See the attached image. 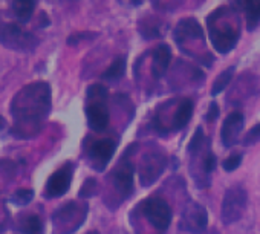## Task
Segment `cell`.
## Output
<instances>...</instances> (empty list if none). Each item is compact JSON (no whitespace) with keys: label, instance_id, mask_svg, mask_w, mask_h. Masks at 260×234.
I'll return each mask as SVG.
<instances>
[{"label":"cell","instance_id":"1","mask_svg":"<svg viewBox=\"0 0 260 234\" xmlns=\"http://www.w3.org/2000/svg\"><path fill=\"white\" fill-rule=\"evenodd\" d=\"M51 92L46 83H36L28 86L22 93L17 95L20 103L19 109H13L17 123L20 118H28V123H39L43 116H46L51 103Z\"/></svg>","mask_w":260,"mask_h":234},{"label":"cell","instance_id":"2","mask_svg":"<svg viewBox=\"0 0 260 234\" xmlns=\"http://www.w3.org/2000/svg\"><path fill=\"white\" fill-rule=\"evenodd\" d=\"M207 22H208L210 40L216 48V51L220 54L230 52L239 42V36H240L239 20L233 19V16L226 10L220 8L216 10L208 17Z\"/></svg>","mask_w":260,"mask_h":234},{"label":"cell","instance_id":"3","mask_svg":"<svg viewBox=\"0 0 260 234\" xmlns=\"http://www.w3.org/2000/svg\"><path fill=\"white\" fill-rule=\"evenodd\" d=\"M246 191L240 187V185H236V187H231L226 193H225V197H223V202H222V220L223 223H233V222H237L242 214L245 213V208H246Z\"/></svg>","mask_w":260,"mask_h":234},{"label":"cell","instance_id":"4","mask_svg":"<svg viewBox=\"0 0 260 234\" xmlns=\"http://www.w3.org/2000/svg\"><path fill=\"white\" fill-rule=\"evenodd\" d=\"M143 214L159 231H166L172 220V210L161 197H150L143 204Z\"/></svg>","mask_w":260,"mask_h":234},{"label":"cell","instance_id":"5","mask_svg":"<svg viewBox=\"0 0 260 234\" xmlns=\"http://www.w3.org/2000/svg\"><path fill=\"white\" fill-rule=\"evenodd\" d=\"M0 42L13 49H29L36 45L32 36L19 25H5L0 29Z\"/></svg>","mask_w":260,"mask_h":234},{"label":"cell","instance_id":"6","mask_svg":"<svg viewBox=\"0 0 260 234\" xmlns=\"http://www.w3.org/2000/svg\"><path fill=\"white\" fill-rule=\"evenodd\" d=\"M207 211L202 205L190 202L182 211L181 228L190 232H202L207 228Z\"/></svg>","mask_w":260,"mask_h":234},{"label":"cell","instance_id":"7","mask_svg":"<svg viewBox=\"0 0 260 234\" xmlns=\"http://www.w3.org/2000/svg\"><path fill=\"white\" fill-rule=\"evenodd\" d=\"M87 124L95 132H103L109 126V110L106 107V99H89L86 106Z\"/></svg>","mask_w":260,"mask_h":234},{"label":"cell","instance_id":"8","mask_svg":"<svg viewBox=\"0 0 260 234\" xmlns=\"http://www.w3.org/2000/svg\"><path fill=\"white\" fill-rule=\"evenodd\" d=\"M71 181H72V164H66L60 170L52 173L51 178L48 179L46 196L48 197H60V196H63L69 190Z\"/></svg>","mask_w":260,"mask_h":234},{"label":"cell","instance_id":"9","mask_svg":"<svg viewBox=\"0 0 260 234\" xmlns=\"http://www.w3.org/2000/svg\"><path fill=\"white\" fill-rule=\"evenodd\" d=\"M243 129V115L240 112H233L226 116L220 130V140L225 147H233Z\"/></svg>","mask_w":260,"mask_h":234},{"label":"cell","instance_id":"10","mask_svg":"<svg viewBox=\"0 0 260 234\" xmlns=\"http://www.w3.org/2000/svg\"><path fill=\"white\" fill-rule=\"evenodd\" d=\"M202 29L194 19H184L175 29V40L182 46L191 40H202Z\"/></svg>","mask_w":260,"mask_h":234},{"label":"cell","instance_id":"11","mask_svg":"<svg viewBox=\"0 0 260 234\" xmlns=\"http://www.w3.org/2000/svg\"><path fill=\"white\" fill-rule=\"evenodd\" d=\"M113 181H115V187L118 188V191L127 197L130 193H132L134 188V169L127 161L124 162L122 167H118L113 173Z\"/></svg>","mask_w":260,"mask_h":234},{"label":"cell","instance_id":"12","mask_svg":"<svg viewBox=\"0 0 260 234\" xmlns=\"http://www.w3.org/2000/svg\"><path fill=\"white\" fill-rule=\"evenodd\" d=\"M166 167V159L162 155L155 153L146 158L144 164H143V170H141V179L144 184H152L153 179H156L162 170Z\"/></svg>","mask_w":260,"mask_h":234},{"label":"cell","instance_id":"13","mask_svg":"<svg viewBox=\"0 0 260 234\" xmlns=\"http://www.w3.org/2000/svg\"><path fill=\"white\" fill-rule=\"evenodd\" d=\"M116 144L115 141L106 138V140H100L95 141L90 147V156L92 159H95L96 162H100V169H103L112 158V155L115 153Z\"/></svg>","mask_w":260,"mask_h":234},{"label":"cell","instance_id":"14","mask_svg":"<svg viewBox=\"0 0 260 234\" xmlns=\"http://www.w3.org/2000/svg\"><path fill=\"white\" fill-rule=\"evenodd\" d=\"M172 60V52L167 45H159L153 52V63H152V72L155 78H161Z\"/></svg>","mask_w":260,"mask_h":234},{"label":"cell","instance_id":"15","mask_svg":"<svg viewBox=\"0 0 260 234\" xmlns=\"http://www.w3.org/2000/svg\"><path fill=\"white\" fill-rule=\"evenodd\" d=\"M193 115V101L191 99H182L175 112V116L172 120V129L179 130L185 127Z\"/></svg>","mask_w":260,"mask_h":234},{"label":"cell","instance_id":"16","mask_svg":"<svg viewBox=\"0 0 260 234\" xmlns=\"http://www.w3.org/2000/svg\"><path fill=\"white\" fill-rule=\"evenodd\" d=\"M240 5L243 7L248 28L252 29L260 20V0H248V2H243Z\"/></svg>","mask_w":260,"mask_h":234},{"label":"cell","instance_id":"17","mask_svg":"<svg viewBox=\"0 0 260 234\" xmlns=\"http://www.w3.org/2000/svg\"><path fill=\"white\" fill-rule=\"evenodd\" d=\"M36 8V2H26V0H22V2H13V11L16 19L20 23H26Z\"/></svg>","mask_w":260,"mask_h":234},{"label":"cell","instance_id":"18","mask_svg":"<svg viewBox=\"0 0 260 234\" xmlns=\"http://www.w3.org/2000/svg\"><path fill=\"white\" fill-rule=\"evenodd\" d=\"M124 71H125V58L124 57H118L104 71L103 78L104 80H109V81H115V80H118V78H121L124 75Z\"/></svg>","mask_w":260,"mask_h":234},{"label":"cell","instance_id":"19","mask_svg":"<svg viewBox=\"0 0 260 234\" xmlns=\"http://www.w3.org/2000/svg\"><path fill=\"white\" fill-rule=\"evenodd\" d=\"M233 74H234V68L231 66V68H228L226 71H223V72L214 80L213 89H211V95H213V96L217 95V93H220V92L230 84V81H231V78H233Z\"/></svg>","mask_w":260,"mask_h":234},{"label":"cell","instance_id":"20","mask_svg":"<svg viewBox=\"0 0 260 234\" xmlns=\"http://www.w3.org/2000/svg\"><path fill=\"white\" fill-rule=\"evenodd\" d=\"M23 232L25 234H43V223L39 216H29L25 219L23 225Z\"/></svg>","mask_w":260,"mask_h":234},{"label":"cell","instance_id":"21","mask_svg":"<svg viewBox=\"0 0 260 234\" xmlns=\"http://www.w3.org/2000/svg\"><path fill=\"white\" fill-rule=\"evenodd\" d=\"M89 99H107V89L101 84H93L87 89Z\"/></svg>","mask_w":260,"mask_h":234},{"label":"cell","instance_id":"22","mask_svg":"<svg viewBox=\"0 0 260 234\" xmlns=\"http://www.w3.org/2000/svg\"><path fill=\"white\" fill-rule=\"evenodd\" d=\"M202 143H204V132H202V129L199 127V129L194 132V135H193V138H191V141H190V144H188V150H190L191 153L199 152V150L202 149Z\"/></svg>","mask_w":260,"mask_h":234},{"label":"cell","instance_id":"23","mask_svg":"<svg viewBox=\"0 0 260 234\" xmlns=\"http://www.w3.org/2000/svg\"><path fill=\"white\" fill-rule=\"evenodd\" d=\"M258 140H260V124L254 126L252 129H249V130L246 132V135H245L242 144H243V146H252V144L257 143Z\"/></svg>","mask_w":260,"mask_h":234},{"label":"cell","instance_id":"24","mask_svg":"<svg viewBox=\"0 0 260 234\" xmlns=\"http://www.w3.org/2000/svg\"><path fill=\"white\" fill-rule=\"evenodd\" d=\"M240 162H242V156H240V155H233V156L226 158V159L222 162V165H223V169H225L226 172H234V170L240 165Z\"/></svg>","mask_w":260,"mask_h":234},{"label":"cell","instance_id":"25","mask_svg":"<svg viewBox=\"0 0 260 234\" xmlns=\"http://www.w3.org/2000/svg\"><path fill=\"white\" fill-rule=\"evenodd\" d=\"M34 196V191L32 190H19L16 194H14V202L16 204H20V205H25L28 204Z\"/></svg>","mask_w":260,"mask_h":234},{"label":"cell","instance_id":"26","mask_svg":"<svg viewBox=\"0 0 260 234\" xmlns=\"http://www.w3.org/2000/svg\"><path fill=\"white\" fill-rule=\"evenodd\" d=\"M217 115H219L217 104H216V103H211L210 110H208V113H207V120H208V121H214V120L217 118Z\"/></svg>","mask_w":260,"mask_h":234},{"label":"cell","instance_id":"27","mask_svg":"<svg viewBox=\"0 0 260 234\" xmlns=\"http://www.w3.org/2000/svg\"><path fill=\"white\" fill-rule=\"evenodd\" d=\"M4 126H5V120L2 118V116H0V129H2Z\"/></svg>","mask_w":260,"mask_h":234}]
</instances>
